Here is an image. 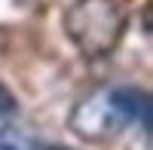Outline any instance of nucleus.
I'll return each instance as SVG.
<instances>
[{
  "label": "nucleus",
  "instance_id": "f257e3e1",
  "mask_svg": "<svg viewBox=\"0 0 153 150\" xmlns=\"http://www.w3.org/2000/svg\"><path fill=\"white\" fill-rule=\"evenodd\" d=\"M132 123L150 132V95L135 86H98L74 104L68 129L80 141L107 144Z\"/></svg>",
  "mask_w": 153,
  "mask_h": 150
},
{
  "label": "nucleus",
  "instance_id": "f03ea898",
  "mask_svg": "<svg viewBox=\"0 0 153 150\" xmlns=\"http://www.w3.org/2000/svg\"><path fill=\"white\" fill-rule=\"evenodd\" d=\"M65 34L83 58H107L123 43L129 12L123 0H74L65 9Z\"/></svg>",
  "mask_w": 153,
  "mask_h": 150
},
{
  "label": "nucleus",
  "instance_id": "7ed1b4c3",
  "mask_svg": "<svg viewBox=\"0 0 153 150\" xmlns=\"http://www.w3.org/2000/svg\"><path fill=\"white\" fill-rule=\"evenodd\" d=\"M0 150H43L34 135L12 120H0Z\"/></svg>",
  "mask_w": 153,
  "mask_h": 150
},
{
  "label": "nucleus",
  "instance_id": "20e7f679",
  "mask_svg": "<svg viewBox=\"0 0 153 150\" xmlns=\"http://www.w3.org/2000/svg\"><path fill=\"white\" fill-rule=\"evenodd\" d=\"M9 114H16V95L6 89V83L0 80V120H6Z\"/></svg>",
  "mask_w": 153,
  "mask_h": 150
},
{
  "label": "nucleus",
  "instance_id": "39448f33",
  "mask_svg": "<svg viewBox=\"0 0 153 150\" xmlns=\"http://www.w3.org/2000/svg\"><path fill=\"white\" fill-rule=\"evenodd\" d=\"M43 150H71V147H58V144H52V147H43Z\"/></svg>",
  "mask_w": 153,
  "mask_h": 150
}]
</instances>
